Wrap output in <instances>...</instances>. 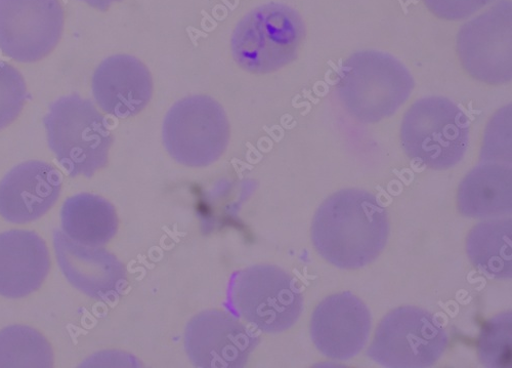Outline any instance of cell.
Here are the masks:
<instances>
[{
    "label": "cell",
    "instance_id": "6da1fadb",
    "mask_svg": "<svg viewBox=\"0 0 512 368\" xmlns=\"http://www.w3.org/2000/svg\"><path fill=\"white\" fill-rule=\"evenodd\" d=\"M389 215L376 196L344 189L329 196L312 225L315 250L329 264L345 270L363 268L386 249Z\"/></svg>",
    "mask_w": 512,
    "mask_h": 368
},
{
    "label": "cell",
    "instance_id": "7a4b0ae2",
    "mask_svg": "<svg viewBox=\"0 0 512 368\" xmlns=\"http://www.w3.org/2000/svg\"><path fill=\"white\" fill-rule=\"evenodd\" d=\"M415 88L410 70L393 55L365 50L340 67L336 93L345 110L362 124H377L397 113Z\"/></svg>",
    "mask_w": 512,
    "mask_h": 368
},
{
    "label": "cell",
    "instance_id": "3957f363",
    "mask_svg": "<svg viewBox=\"0 0 512 368\" xmlns=\"http://www.w3.org/2000/svg\"><path fill=\"white\" fill-rule=\"evenodd\" d=\"M44 124L49 147L70 178H92L107 166L112 135L92 101L63 97L51 105Z\"/></svg>",
    "mask_w": 512,
    "mask_h": 368
},
{
    "label": "cell",
    "instance_id": "277c9868",
    "mask_svg": "<svg viewBox=\"0 0 512 368\" xmlns=\"http://www.w3.org/2000/svg\"><path fill=\"white\" fill-rule=\"evenodd\" d=\"M471 124L462 109L444 97H425L404 115L401 144L406 154L435 171L461 162L469 146Z\"/></svg>",
    "mask_w": 512,
    "mask_h": 368
},
{
    "label": "cell",
    "instance_id": "5b68a950",
    "mask_svg": "<svg viewBox=\"0 0 512 368\" xmlns=\"http://www.w3.org/2000/svg\"><path fill=\"white\" fill-rule=\"evenodd\" d=\"M306 25L289 6L272 3L250 11L232 36L236 63L252 74H269L291 64L300 53Z\"/></svg>",
    "mask_w": 512,
    "mask_h": 368
},
{
    "label": "cell",
    "instance_id": "8992f818",
    "mask_svg": "<svg viewBox=\"0 0 512 368\" xmlns=\"http://www.w3.org/2000/svg\"><path fill=\"white\" fill-rule=\"evenodd\" d=\"M162 137L166 151L180 165L205 168L226 152L231 137L230 122L215 99L190 96L167 112Z\"/></svg>",
    "mask_w": 512,
    "mask_h": 368
},
{
    "label": "cell",
    "instance_id": "52a82bcc",
    "mask_svg": "<svg viewBox=\"0 0 512 368\" xmlns=\"http://www.w3.org/2000/svg\"><path fill=\"white\" fill-rule=\"evenodd\" d=\"M230 300L243 319L266 334L290 330L304 310V298L293 277L267 264L239 272L231 285Z\"/></svg>",
    "mask_w": 512,
    "mask_h": 368
},
{
    "label": "cell",
    "instance_id": "ba28073f",
    "mask_svg": "<svg viewBox=\"0 0 512 368\" xmlns=\"http://www.w3.org/2000/svg\"><path fill=\"white\" fill-rule=\"evenodd\" d=\"M448 336L433 314L417 307H400L384 317L368 350L384 367H431L444 354Z\"/></svg>",
    "mask_w": 512,
    "mask_h": 368
},
{
    "label": "cell",
    "instance_id": "9c48e42d",
    "mask_svg": "<svg viewBox=\"0 0 512 368\" xmlns=\"http://www.w3.org/2000/svg\"><path fill=\"white\" fill-rule=\"evenodd\" d=\"M457 53L464 70L481 83L509 84L512 77L510 0H500L465 23L458 32Z\"/></svg>",
    "mask_w": 512,
    "mask_h": 368
},
{
    "label": "cell",
    "instance_id": "30bf717a",
    "mask_svg": "<svg viewBox=\"0 0 512 368\" xmlns=\"http://www.w3.org/2000/svg\"><path fill=\"white\" fill-rule=\"evenodd\" d=\"M60 0H0V51L21 63L48 57L60 43Z\"/></svg>",
    "mask_w": 512,
    "mask_h": 368
},
{
    "label": "cell",
    "instance_id": "8fae6325",
    "mask_svg": "<svg viewBox=\"0 0 512 368\" xmlns=\"http://www.w3.org/2000/svg\"><path fill=\"white\" fill-rule=\"evenodd\" d=\"M256 345L258 339L242 322L219 310L196 315L185 332L188 356L203 368L243 367Z\"/></svg>",
    "mask_w": 512,
    "mask_h": 368
},
{
    "label": "cell",
    "instance_id": "7c38bea8",
    "mask_svg": "<svg viewBox=\"0 0 512 368\" xmlns=\"http://www.w3.org/2000/svg\"><path fill=\"white\" fill-rule=\"evenodd\" d=\"M371 326L368 307L346 292L332 295L318 305L311 320V336L324 356L349 360L366 346Z\"/></svg>",
    "mask_w": 512,
    "mask_h": 368
},
{
    "label": "cell",
    "instance_id": "4fadbf2b",
    "mask_svg": "<svg viewBox=\"0 0 512 368\" xmlns=\"http://www.w3.org/2000/svg\"><path fill=\"white\" fill-rule=\"evenodd\" d=\"M62 176L50 163L29 160L0 182V216L13 224H28L45 216L58 201Z\"/></svg>",
    "mask_w": 512,
    "mask_h": 368
},
{
    "label": "cell",
    "instance_id": "5bb4252c",
    "mask_svg": "<svg viewBox=\"0 0 512 368\" xmlns=\"http://www.w3.org/2000/svg\"><path fill=\"white\" fill-rule=\"evenodd\" d=\"M54 249L62 273L79 292L97 299L117 296L125 285V271L117 258L107 250L87 247L55 230Z\"/></svg>",
    "mask_w": 512,
    "mask_h": 368
},
{
    "label": "cell",
    "instance_id": "9a60e30c",
    "mask_svg": "<svg viewBox=\"0 0 512 368\" xmlns=\"http://www.w3.org/2000/svg\"><path fill=\"white\" fill-rule=\"evenodd\" d=\"M93 94L107 114L127 118L141 113L153 96L149 69L135 57L116 55L104 60L93 77Z\"/></svg>",
    "mask_w": 512,
    "mask_h": 368
},
{
    "label": "cell",
    "instance_id": "2e32d148",
    "mask_svg": "<svg viewBox=\"0 0 512 368\" xmlns=\"http://www.w3.org/2000/svg\"><path fill=\"white\" fill-rule=\"evenodd\" d=\"M51 269L47 242L34 231L0 233V296L22 299L41 288Z\"/></svg>",
    "mask_w": 512,
    "mask_h": 368
},
{
    "label": "cell",
    "instance_id": "e0dca14e",
    "mask_svg": "<svg viewBox=\"0 0 512 368\" xmlns=\"http://www.w3.org/2000/svg\"><path fill=\"white\" fill-rule=\"evenodd\" d=\"M511 181V169L508 165L482 163L459 186V212L468 218H488L510 213Z\"/></svg>",
    "mask_w": 512,
    "mask_h": 368
},
{
    "label": "cell",
    "instance_id": "ac0fdd59",
    "mask_svg": "<svg viewBox=\"0 0 512 368\" xmlns=\"http://www.w3.org/2000/svg\"><path fill=\"white\" fill-rule=\"evenodd\" d=\"M63 232L73 241L87 247H103L117 233L115 208L105 198L80 193L69 197L61 210Z\"/></svg>",
    "mask_w": 512,
    "mask_h": 368
},
{
    "label": "cell",
    "instance_id": "d6986e66",
    "mask_svg": "<svg viewBox=\"0 0 512 368\" xmlns=\"http://www.w3.org/2000/svg\"><path fill=\"white\" fill-rule=\"evenodd\" d=\"M467 256L475 266L496 279L512 276L511 220H491L478 224L468 234Z\"/></svg>",
    "mask_w": 512,
    "mask_h": 368
},
{
    "label": "cell",
    "instance_id": "ffe728a7",
    "mask_svg": "<svg viewBox=\"0 0 512 368\" xmlns=\"http://www.w3.org/2000/svg\"><path fill=\"white\" fill-rule=\"evenodd\" d=\"M54 360L51 344L32 327L12 325L0 331V368H50Z\"/></svg>",
    "mask_w": 512,
    "mask_h": 368
},
{
    "label": "cell",
    "instance_id": "44dd1931",
    "mask_svg": "<svg viewBox=\"0 0 512 368\" xmlns=\"http://www.w3.org/2000/svg\"><path fill=\"white\" fill-rule=\"evenodd\" d=\"M479 357L490 368H508L512 364V315L501 313L483 327L479 340Z\"/></svg>",
    "mask_w": 512,
    "mask_h": 368
},
{
    "label": "cell",
    "instance_id": "7402d4cb",
    "mask_svg": "<svg viewBox=\"0 0 512 368\" xmlns=\"http://www.w3.org/2000/svg\"><path fill=\"white\" fill-rule=\"evenodd\" d=\"M28 98L25 79L13 65L0 61V131L8 128Z\"/></svg>",
    "mask_w": 512,
    "mask_h": 368
},
{
    "label": "cell",
    "instance_id": "603a6c76",
    "mask_svg": "<svg viewBox=\"0 0 512 368\" xmlns=\"http://www.w3.org/2000/svg\"><path fill=\"white\" fill-rule=\"evenodd\" d=\"M482 159L485 161H511V108L501 109L487 129Z\"/></svg>",
    "mask_w": 512,
    "mask_h": 368
},
{
    "label": "cell",
    "instance_id": "cb8c5ba5",
    "mask_svg": "<svg viewBox=\"0 0 512 368\" xmlns=\"http://www.w3.org/2000/svg\"><path fill=\"white\" fill-rule=\"evenodd\" d=\"M493 2L494 0H423L429 11L447 21H460L472 17Z\"/></svg>",
    "mask_w": 512,
    "mask_h": 368
},
{
    "label": "cell",
    "instance_id": "d4e9b609",
    "mask_svg": "<svg viewBox=\"0 0 512 368\" xmlns=\"http://www.w3.org/2000/svg\"><path fill=\"white\" fill-rule=\"evenodd\" d=\"M80 2L99 11H107L112 5L120 3L121 0H80Z\"/></svg>",
    "mask_w": 512,
    "mask_h": 368
}]
</instances>
